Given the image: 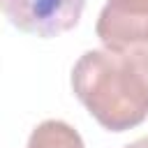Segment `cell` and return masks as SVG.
<instances>
[{
    "label": "cell",
    "mask_w": 148,
    "mask_h": 148,
    "mask_svg": "<svg viewBox=\"0 0 148 148\" xmlns=\"http://www.w3.org/2000/svg\"><path fill=\"white\" fill-rule=\"evenodd\" d=\"M72 90L109 132L148 118V49H90L72 67Z\"/></svg>",
    "instance_id": "cell-1"
},
{
    "label": "cell",
    "mask_w": 148,
    "mask_h": 148,
    "mask_svg": "<svg viewBox=\"0 0 148 148\" xmlns=\"http://www.w3.org/2000/svg\"><path fill=\"white\" fill-rule=\"evenodd\" d=\"M0 7L12 25L46 39L72 30L83 14L86 0H0Z\"/></svg>",
    "instance_id": "cell-2"
},
{
    "label": "cell",
    "mask_w": 148,
    "mask_h": 148,
    "mask_svg": "<svg viewBox=\"0 0 148 148\" xmlns=\"http://www.w3.org/2000/svg\"><path fill=\"white\" fill-rule=\"evenodd\" d=\"M95 32L104 49H148V0H106Z\"/></svg>",
    "instance_id": "cell-3"
},
{
    "label": "cell",
    "mask_w": 148,
    "mask_h": 148,
    "mask_svg": "<svg viewBox=\"0 0 148 148\" xmlns=\"http://www.w3.org/2000/svg\"><path fill=\"white\" fill-rule=\"evenodd\" d=\"M28 148H86V146L81 134L72 125L62 120H44L32 130Z\"/></svg>",
    "instance_id": "cell-4"
},
{
    "label": "cell",
    "mask_w": 148,
    "mask_h": 148,
    "mask_svg": "<svg viewBox=\"0 0 148 148\" xmlns=\"http://www.w3.org/2000/svg\"><path fill=\"white\" fill-rule=\"evenodd\" d=\"M125 148H148V136H141V139H136L134 143H130Z\"/></svg>",
    "instance_id": "cell-5"
}]
</instances>
